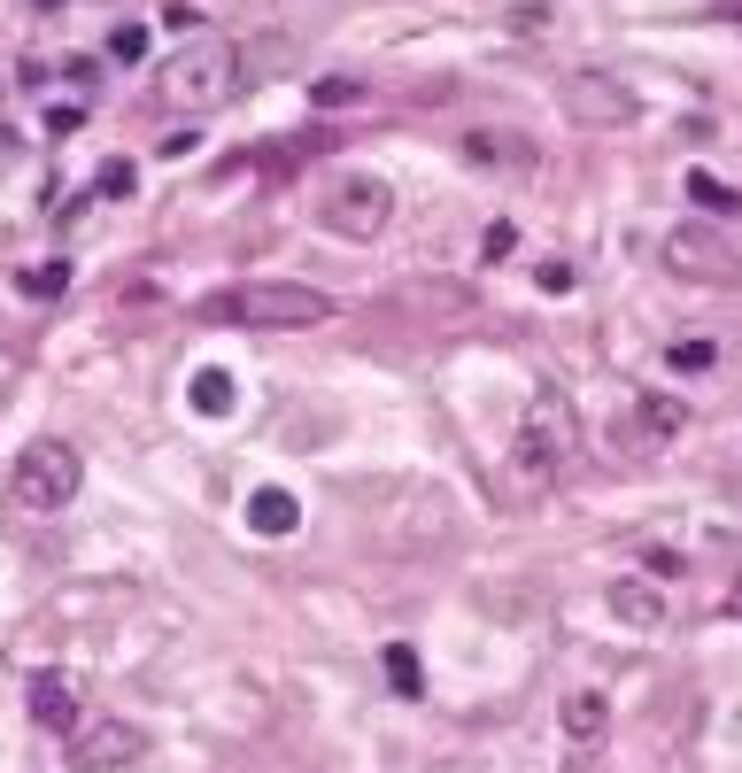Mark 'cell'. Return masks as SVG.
<instances>
[{
  "mask_svg": "<svg viewBox=\"0 0 742 773\" xmlns=\"http://www.w3.org/2000/svg\"><path fill=\"white\" fill-rule=\"evenodd\" d=\"M573 457H581V410H573V395L565 387H534L526 395V418L511 434V457H503V487L511 495H542V487H557L573 472Z\"/></svg>",
  "mask_w": 742,
  "mask_h": 773,
  "instance_id": "cell-1",
  "label": "cell"
},
{
  "mask_svg": "<svg viewBox=\"0 0 742 773\" xmlns=\"http://www.w3.org/2000/svg\"><path fill=\"white\" fill-rule=\"evenodd\" d=\"M240 93V47L233 39H186L178 47V62L162 70V86H155V101L170 109V117H209V109H225Z\"/></svg>",
  "mask_w": 742,
  "mask_h": 773,
  "instance_id": "cell-2",
  "label": "cell"
},
{
  "mask_svg": "<svg viewBox=\"0 0 742 773\" xmlns=\"http://www.w3.org/2000/svg\"><path fill=\"white\" fill-rule=\"evenodd\" d=\"M78 479H86V464H78L70 442H31L16 457V472H8V503L31 511V518H55V511L78 503Z\"/></svg>",
  "mask_w": 742,
  "mask_h": 773,
  "instance_id": "cell-3",
  "label": "cell"
},
{
  "mask_svg": "<svg viewBox=\"0 0 742 773\" xmlns=\"http://www.w3.org/2000/svg\"><path fill=\"white\" fill-rule=\"evenodd\" d=\"M665 271L689 279V287H735L742 256H735V240H728L712 217H689V225L665 232Z\"/></svg>",
  "mask_w": 742,
  "mask_h": 773,
  "instance_id": "cell-4",
  "label": "cell"
},
{
  "mask_svg": "<svg viewBox=\"0 0 742 773\" xmlns=\"http://www.w3.org/2000/svg\"><path fill=\"white\" fill-rule=\"evenodd\" d=\"M225 309L240 325H264V333H301V325H325L333 317V303L317 287H287V279H248V287L225 295Z\"/></svg>",
  "mask_w": 742,
  "mask_h": 773,
  "instance_id": "cell-5",
  "label": "cell"
},
{
  "mask_svg": "<svg viewBox=\"0 0 742 773\" xmlns=\"http://www.w3.org/2000/svg\"><path fill=\"white\" fill-rule=\"evenodd\" d=\"M387 217H395V186H387V178H372V170L333 178V194L317 201V225H325V232H340V240H379V232H387Z\"/></svg>",
  "mask_w": 742,
  "mask_h": 773,
  "instance_id": "cell-6",
  "label": "cell"
},
{
  "mask_svg": "<svg viewBox=\"0 0 742 773\" xmlns=\"http://www.w3.org/2000/svg\"><path fill=\"white\" fill-rule=\"evenodd\" d=\"M681 434H689V403L665 395V387H642L634 410H626V426H611V442H626L634 457H665Z\"/></svg>",
  "mask_w": 742,
  "mask_h": 773,
  "instance_id": "cell-7",
  "label": "cell"
},
{
  "mask_svg": "<svg viewBox=\"0 0 742 773\" xmlns=\"http://www.w3.org/2000/svg\"><path fill=\"white\" fill-rule=\"evenodd\" d=\"M565 109L581 117V125H603V132H619V125H634V86H619V78H603V70H573L565 78Z\"/></svg>",
  "mask_w": 742,
  "mask_h": 773,
  "instance_id": "cell-8",
  "label": "cell"
},
{
  "mask_svg": "<svg viewBox=\"0 0 742 773\" xmlns=\"http://www.w3.org/2000/svg\"><path fill=\"white\" fill-rule=\"evenodd\" d=\"M140 759V727H125V720H78L70 727V766L78 773H117Z\"/></svg>",
  "mask_w": 742,
  "mask_h": 773,
  "instance_id": "cell-9",
  "label": "cell"
},
{
  "mask_svg": "<svg viewBox=\"0 0 742 773\" xmlns=\"http://www.w3.org/2000/svg\"><path fill=\"white\" fill-rule=\"evenodd\" d=\"M603 604H611L619 626H634V634H657V626H665V596H657L650 581H634V573H626V581H611V596H603Z\"/></svg>",
  "mask_w": 742,
  "mask_h": 773,
  "instance_id": "cell-10",
  "label": "cell"
},
{
  "mask_svg": "<svg viewBox=\"0 0 742 773\" xmlns=\"http://www.w3.org/2000/svg\"><path fill=\"white\" fill-rule=\"evenodd\" d=\"M31 720L55 727V735H70V727L86 720V712H78V688H70L62 673H39V681H31Z\"/></svg>",
  "mask_w": 742,
  "mask_h": 773,
  "instance_id": "cell-11",
  "label": "cell"
},
{
  "mask_svg": "<svg viewBox=\"0 0 742 773\" xmlns=\"http://www.w3.org/2000/svg\"><path fill=\"white\" fill-rule=\"evenodd\" d=\"M248 526H256L264 542H287V534L301 526V503L287 495V487H256V495H248Z\"/></svg>",
  "mask_w": 742,
  "mask_h": 773,
  "instance_id": "cell-12",
  "label": "cell"
},
{
  "mask_svg": "<svg viewBox=\"0 0 742 773\" xmlns=\"http://www.w3.org/2000/svg\"><path fill=\"white\" fill-rule=\"evenodd\" d=\"M464 162H479V170H534V148L511 140V132H464Z\"/></svg>",
  "mask_w": 742,
  "mask_h": 773,
  "instance_id": "cell-13",
  "label": "cell"
},
{
  "mask_svg": "<svg viewBox=\"0 0 742 773\" xmlns=\"http://www.w3.org/2000/svg\"><path fill=\"white\" fill-rule=\"evenodd\" d=\"M603 727H611V704H603L595 688H581V696H565V735H573V743H595Z\"/></svg>",
  "mask_w": 742,
  "mask_h": 773,
  "instance_id": "cell-14",
  "label": "cell"
},
{
  "mask_svg": "<svg viewBox=\"0 0 742 773\" xmlns=\"http://www.w3.org/2000/svg\"><path fill=\"white\" fill-rule=\"evenodd\" d=\"M93 194H101V201H132V194H140V162H132V155H109V162L93 170Z\"/></svg>",
  "mask_w": 742,
  "mask_h": 773,
  "instance_id": "cell-15",
  "label": "cell"
},
{
  "mask_svg": "<svg viewBox=\"0 0 742 773\" xmlns=\"http://www.w3.org/2000/svg\"><path fill=\"white\" fill-rule=\"evenodd\" d=\"M186 395H194V410H201V418H225V410H233V379H225L217 364H209V371H194V379H186Z\"/></svg>",
  "mask_w": 742,
  "mask_h": 773,
  "instance_id": "cell-16",
  "label": "cell"
},
{
  "mask_svg": "<svg viewBox=\"0 0 742 773\" xmlns=\"http://www.w3.org/2000/svg\"><path fill=\"white\" fill-rule=\"evenodd\" d=\"M379 665H387L395 696H426V673H418V650H410V642H387V650H379Z\"/></svg>",
  "mask_w": 742,
  "mask_h": 773,
  "instance_id": "cell-17",
  "label": "cell"
},
{
  "mask_svg": "<svg viewBox=\"0 0 742 773\" xmlns=\"http://www.w3.org/2000/svg\"><path fill=\"white\" fill-rule=\"evenodd\" d=\"M309 101H317V109H348V101H364V86H356V78H317Z\"/></svg>",
  "mask_w": 742,
  "mask_h": 773,
  "instance_id": "cell-18",
  "label": "cell"
},
{
  "mask_svg": "<svg viewBox=\"0 0 742 773\" xmlns=\"http://www.w3.org/2000/svg\"><path fill=\"white\" fill-rule=\"evenodd\" d=\"M689 194H696V201H704L712 217H728V209H735V194H728V186H720L712 170H689Z\"/></svg>",
  "mask_w": 742,
  "mask_h": 773,
  "instance_id": "cell-19",
  "label": "cell"
},
{
  "mask_svg": "<svg viewBox=\"0 0 742 773\" xmlns=\"http://www.w3.org/2000/svg\"><path fill=\"white\" fill-rule=\"evenodd\" d=\"M62 287H70V264H31V271H23V295H39V303L62 295Z\"/></svg>",
  "mask_w": 742,
  "mask_h": 773,
  "instance_id": "cell-20",
  "label": "cell"
},
{
  "mask_svg": "<svg viewBox=\"0 0 742 773\" xmlns=\"http://www.w3.org/2000/svg\"><path fill=\"white\" fill-rule=\"evenodd\" d=\"M109 54H117V62H140V54H148V23H117V31H109Z\"/></svg>",
  "mask_w": 742,
  "mask_h": 773,
  "instance_id": "cell-21",
  "label": "cell"
},
{
  "mask_svg": "<svg viewBox=\"0 0 742 773\" xmlns=\"http://www.w3.org/2000/svg\"><path fill=\"white\" fill-rule=\"evenodd\" d=\"M162 31H178V39H201V8H186V0H162Z\"/></svg>",
  "mask_w": 742,
  "mask_h": 773,
  "instance_id": "cell-22",
  "label": "cell"
},
{
  "mask_svg": "<svg viewBox=\"0 0 742 773\" xmlns=\"http://www.w3.org/2000/svg\"><path fill=\"white\" fill-rule=\"evenodd\" d=\"M78 125H86V109H78V101H55V109H47V132H55V140H62V132H78Z\"/></svg>",
  "mask_w": 742,
  "mask_h": 773,
  "instance_id": "cell-23",
  "label": "cell"
},
{
  "mask_svg": "<svg viewBox=\"0 0 742 773\" xmlns=\"http://www.w3.org/2000/svg\"><path fill=\"white\" fill-rule=\"evenodd\" d=\"M534 279H542V295H573V264H557V256H550Z\"/></svg>",
  "mask_w": 742,
  "mask_h": 773,
  "instance_id": "cell-24",
  "label": "cell"
},
{
  "mask_svg": "<svg viewBox=\"0 0 742 773\" xmlns=\"http://www.w3.org/2000/svg\"><path fill=\"white\" fill-rule=\"evenodd\" d=\"M704 364H712V340H681L673 348V371H704Z\"/></svg>",
  "mask_w": 742,
  "mask_h": 773,
  "instance_id": "cell-25",
  "label": "cell"
},
{
  "mask_svg": "<svg viewBox=\"0 0 742 773\" xmlns=\"http://www.w3.org/2000/svg\"><path fill=\"white\" fill-rule=\"evenodd\" d=\"M511 248H518V232H511V225H487V240H479V256L495 264V256H511Z\"/></svg>",
  "mask_w": 742,
  "mask_h": 773,
  "instance_id": "cell-26",
  "label": "cell"
},
{
  "mask_svg": "<svg viewBox=\"0 0 742 773\" xmlns=\"http://www.w3.org/2000/svg\"><path fill=\"white\" fill-rule=\"evenodd\" d=\"M728 612H735V618H742V581H735V588H728Z\"/></svg>",
  "mask_w": 742,
  "mask_h": 773,
  "instance_id": "cell-27",
  "label": "cell"
},
{
  "mask_svg": "<svg viewBox=\"0 0 742 773\" xmlns=\"http://www.w3.org/2000/svg\"><path fill=\"white\" fill-rule=\"evenodd\" d=\"M31 8H62V0H31Z\"/></svg>",
  "mask_w": 742,
  "mask_h": 773,
  "instance_id": "cell-28",
  "label": "cell"
}]
</instances>
